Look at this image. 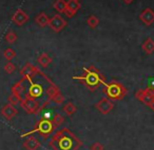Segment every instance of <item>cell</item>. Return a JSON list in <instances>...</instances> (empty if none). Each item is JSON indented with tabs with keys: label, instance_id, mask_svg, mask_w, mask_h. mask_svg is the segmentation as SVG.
<instances>
[{
	"label": "cell",
	"instance_id": "obj_29",
	"mask_svg": "<svg viewBox=\"0 0 154 150\" xmlns=\"http://www.w3.org/2000/svg\"><path fill=\"white\" fill-rule=\"evenodd\" d=\"M90 150H105V147L101 143L99 142H95L90 146Z\"/></svg>",
	"mask_w": 154,
	"mask_h": 150
},
{
	"label": "cell",
	"instance_id": "obj_8",
	"mask_svg": "<svg viewBox=\"0 0 154 150\" xmlns=\"http://www.w3.org/2000/svg\"><path fill=\"white\" fill-rule=\"evenodd\" d=\"M114 108V104L112 101H110L108 98H103L98 103L96 104V109H98L99 112L103 114H108Z\"/></svg>",
	"mask_w": 154,
	"mask_h": 150
},
{
	"label": "cell",
	"instance_id": "obj_25",
	"mask_svg": "<svg viewBox=\"0 0 154 150\" xmlns=\"http://www.w3.org/2000/svg\"><path fill=\"white\" fill-rule=\"evenodd\" d=\"M3 57H5V59L8 60V61H12V60H13L14 58L16 57L15 51H14L13 49H5V51H3Z\"/></svg>",
	"mask_w": 154,
	"mask_h": 150
},
{
	"label": "cell",
	"instance_id": "obj_22",
	"mask_svg": "<svg viewBox=\"0 0 154 150\" xmlns=\"http://www.w3.org/2000/svg\"><path fill=\"white\" fill-rule=\"evenodd\" d=\"M5 41H7L9 44H13L17 41V35L15 34V32L13 31H9L5 35Z\"/></svg>",
	"mask_w": 154,
	"mask_h": 150
},
{
	"label": "cell",
	"instance_id": "obj_28",
	"mask_svg": "<svg viewBox=\"0 0 154 150\" xmlns=\"http://www.w3.org/2000/svg\"><path fill=\"white\" fill-rule=\"evenodd\" d=\"M5 70L7 74H13V72L16 70V65L14 63H12L11 61H9L5 65Z\"/></svg>",
	"mask_w": 154,
	"mask_h": 150
},
{
	"label": "cell",
	"instance_id": "obj_34",
	"mask_svg": "<svg viewBox=\"0 0 154 150\" xmlns=\"http://www.w3.org/2000/svg\"><path fill=\"white\" fill-rule=\"evenodd\" d=\"M153 100H154V97H153Z\"/></svg>",
	"mask_w": 154,
	"mask_h": 150
},
{
	"label": "cell",
	"instance_id": "obj_5",
	"mask_svg": "<svg viewBox=\"0 0 154 150\" xmlns=\"http://www.w3.org/2000/svg\"><path fill=\"white\" fill-rule=\"evenodd\" d=\"M20 105L24 109V111L26 113L30 114H36L40 111V105H39V102L37 101L34 98L29 97L28 95H26L24 99L21 100L20 102Z\"/></svg>",
	"mask_w": 154,
	"mask_h": 150
},
{
	"label": "cell",
	"instance_id": "obj_17",
	"mask_svg": "<svg viewBox=\"0 0 154 150\" xmlns=\"http://www.w3.org/2000/svg\"><path fill=\"white\" fill-rule=\"evenodd\" d=\"M35 22H36L40 28H45V26L49 25L50 18L48 17V15L45 13H40L35 18Z\"/></svg>",
	"mask_w": 154,
	"mask_h": 150
},
{
	"label": "cell",
	"instance_id": "obj_1",
	"mask_svg": "<svg viewBox=\"0 0 154 150\" xmlns=\"http://www.w3.org/2000/svg\"><path fill=\"white\" fill-rule=\"evenodd\" d=\"M49 145L53 150H78L82 142L70 129L62 128L54 133Z\"/></svg>",
	"mask_w": 154,
	"mask_h": 150
},
{
	"label": "cell",
	"instance_id": "obj_27",
	"mask_svg": "<svg viewBox=\"0 0 154 150\" xmlns=\"http://www.w3.org/2000/svg\"><path fill=\"white\" fill-rule=\"evenodd\" d=\"M52 101L54 102V103L58 104V105H60V104H62L64 102V97L62 96V93H60V90L58 91L57 93H56L55 96L53 97V99H52Z\"/></svg>",
	"mask_w": 154,
	"mask_h": 150
},
{
	"label": "cell",
	"instance_id": "obj_20",
	"mask_svg": "<svg viewBox=\"0 0 154 150\" xmlns=\"http://www.w3.org/2000/svg\"><path fill=\"white\" fill-rule=\"evenodd\" d=\"M54 9L59 14L64 13V11L66 9V1H64V0H56L55 3H54Z\"/></svg>",
	"mask_w": 154,
	"mask_h": 150
},
{
	"label": "cell",
	"instance_id": "obj_21",
	"mask_svg": "<svg viewBox=\"0 0 154 150\" xmlns=\"http://www.w3.org/2000/svg\"><path fill=\"white\" fill-rule=\"evenodd\" d=\"M63 111L66 112L68 116H72V114H74L75 112L77 111V108L72 102H68V103L63 106Z\"/></svg>",
	"mask_w": 154,
	"mask_h": 150
},
{
	"label": "cell",
	"instance_id": "obj_9",
	"mask_svg": "<svg viewBox=\"0 0 154 150\" xmlns=\"http://www.w3.org/2000/svg\"><path fill=\"white\" fill-rule=\"evenodd\" d=\"M29 19H30L29 15L26 13H24L21 9H18L17 11L14 13L13 17H12L13 22L18 26H22L24 23H26V22L29 21Z\"/></svg>",
	"mask_w": 154,
	"mask_h": 150
},
{
	"label": "cell",
	"instance_id": "obj_31",
	"mask_svg": "<svg viewBox=\"0 0 154 150\" xmlns=\"http://www.w3.org/2000/svg\"><path fill=\"white\" fill-rule=\"evenodd\" d=\"M134 0H124V2L127 3V4H130V3H132Z\"/></svg>",
	"mask_w": 154,
	"mask_h": 150
},
{
	"label": "cell",
	"instance_id": "obj_11",
	"mask_svg": "<svg viewBox=\"0 0 154 150\" xmlns=\"http://www.w3.org/2000/svg\"><path fill=\"white\" fill-rule=\"evenodd\" d=\"M79 9H80V2H78L76 0H69L68 2H66V9L64 11V14L68 17L71 18L79 11Z\"/></svg>",
	"mask_w": 154,
	"mask_h": 150
},
{
	"label": "cell",
	"instance_id": "obj_32",
	"mask_svg": "<svg viewBox=\"0 0 154 150\" xmlns=\"http://www.w3.org/2000/svg\"><path fill=\"white\" fill-rule=\"evenodd\" d=\"M149 107L151 108V109H152V110H153V111H154V100H153V101H152V103H151V104H150V105H149Z\"/></svg>",
	"mask_w": 154,
	"mask_h": 150
},
{
	"label": "cell",
	"instance_id": "obj_4",
	"mask_svg": "<svg viewBox=\"0 0 154 150\" xmlns=\"http://www.w3.org/2000/svg\"><path fill=\"white\" fill-rule=\"evenodd\" d=\"M53 130H54V125H53V123H52V120L42 118L38 123H37L36 126H35V128L33 129V130L24 133V134H22L21 137H28V135L32 134V133L39 132L40 135H42L45 139H47V137L53 132Z\"/></svg>",
	"mask_w": 154,
	"mask_h": 150
},
{
	"label": "cell",
	"instance_id": "obj_13",
	"mask_svg": "<svg viewBox=\"0 0 154 150\" xmlns=\"http://www.w3.org/2000/svg\"><path fill=\"white\" fill-rule=\"evenodd\" d=\"M31 86L29 88V91L26 93L28 95L29 97L31 98H34V99H37V98L41 97L42 96V93H43V88L40 84H37V83H33L31 81Z\"/></svg>",
	"mask_w": 154,
	"mask_h": 150
},
{
	"label": "cell",
	"instance_id": "obj_26",
	"mask_svg": "<svg viewBox=\"0 0 154 150\" xmlns=\"http://www.w3.org/2000/svg\"><path fill=\"white\" fill-rule=\"evenodd\" d=\"M21 100H22V98L20 97V96H17V95H15V93H11L9 99H8V101H9L10 104L16 106L17 104H19L20 102H21Z\"/></svg>",
	"mask_w": 154,
	"mask_h": 150
},
{
	"label": "cell",
	"instance_id": "obj_6",
	"mask_svg": "<svg viewBox=\"0 0 154 150\" xmlns=\"http://www.w3.org/2000/svg\"><path fill=\"white\" fill-rule=\"evenodd\" d=\"M40 72H41L36 66H34L31 63H26V65L20 69V75L22 76V79L28 80L29 82H31L32 79L34 78V77H36L38 74H40Z\"/></svg>",
	"mask_w": 154,
	"mask_h": 150
},
{
	"label": "cell",
	"instance_id": "obj_7",
	"mask_svg": "<svg viewBox=\"0 0 154 150\" xmlns=\"http://www.w3.org/2000/svg\"><path fill=\"white\" fill-rule=\"evenodd\" d=\"M66 21L62 18L61 15L57 14V15H54V17H52L50 19L49 26L52 28V31H54L55 33H59L66 28Z\"/></svg>",
	"mask_w": 154,
	"mask_h": 150
},
{
	"label": "cell",
	"instance_id": "obj_19",
	"mask_svg": "<svg viewBox=\"0 0 154 150\" xmlns=\"http://www.w3.org/2000/svg\"><path fill=\"white\" fill-rule=\"evenodd\" d=\"M52 61H53V60H52V58L45 53H42L38 57V63L40 64L42 67H48V66L52 63Z\"/></svg>",
	"mask_w": 154,
	"mask_h": 150
},
{
	"label": "cell",
	"instance_id": "obj_14",
	"mask_svg": "<svg viewBox=\"0 0 154 150\" xmlns=\"http://www.w3.org/2000/svg\"><path fill=\"white\" fill-rule=\"evenodd\" d=\"M24 149L26 150H37L39 147H40V142L34 137H30L23 142L22 144Z\"/></svg>",
	"mask_w": 154,
	"mask_h": 150
},
{
	"label": "cell",
	"instance_id": "obj_30",
	"mask_svg": "<svg viewBox=\"0 0 154 150\" xmlns=\"http://www.w3.org/2000/svg\"><path fill=\"white\" fill-rule=\"evenodd\" d=\"M143 91H145V93L147 96H149V97H154V87L153 86H149L147 87V88L143 89Z\"/></svg>",
	"mask_w": 154,
	"mask_h": 150
},
{
	"label": "cell",
	"instance_id": "obj_2",
	"mask_svg": "<svg viewBox=\"0 0 154 150\" xmlns=\"http://www.w3.org/2000/svg\"><path fill=\"white\" fill-rule=\"evenodd\" d=\"M74 79L84 81L85 85L92 91L98 88V86L100 84L106 82L105 76H103L99 72V70L94 66H89L88 68H85L84 75L80 77H74Z\"/></svg>",
	"mask_w": 154,
	"mask_h": 150
},
{
	"label": "cell",
	"instance_id": "obj_12",
	"mask_svg": "<svg viewBox=\"0 0 154 150\" xmlns=\"http://www.w3.org/2000/svg\"><path fill=\"white\" fill-rule=\"evenodd\" d=\"M139 19H140V21L143 22V24H146L147 26L151 25L154 22V12L152 11L150 7L143 10L140 13V15H139Z\"/></svg>",
	"mask_w": 154,
	"mask_h": 150
},
{
	"label": "cell",
	"instance_id": "obj_24",
	"mask_svg": "<svg viewBox=\"0 0 154 150\" xmlns=\"http://www.w3.org/2000/svg\"><path fill=\"white\" fill-rule=\"evenodd\" d=\"M64 122V118L59 113L54 114L53 119H52V123H53L54 127H59L60 125H62V123Z\"/></svg>",
	"mask_w": 154,
	"mask_h": 150
},
{
	"label": "cell",
	"instance_id": "obj_33",
	"mask_svg": "<svg viewBox=\"0 0 154 150\" xmlns=\"http://www.w3.org/2000/svg\"><path fill=\"white\" fill-rule=\"evenodd\" d=\"M76 1H78V2H79V1H80V0H76Z\"/></svg>",
	"mask_w": 154,
	"mask_h": 150
},
{
	"label": "cell",
	"instance_id": "obj_3",
	"mask_svg": "<svg viewBox=\"0 0 154 150\" xmlns=\"http://www.w3.org/2000/svg\"><path fill=\"white\" fill-rule=\"evenodd\" d=\"M103 91L108 96L109 99L112 100H122L128 93L126 87L122 83L116 82V81H113V82L105 85Z\"/></svg>",
	"mask_w": 154,
	"mask_h": 150
},
{
	"label": "cell",
	"instance_id": "obj_15",
	"mask_svg": "<svg viewBox=\"0 0 154 150\" xmlns=\"http://www.w3.org/2000/svg\"><path fill=\"white\" fill-rule=\"evenodd\" d=\"M135 98H136L137 100H139L140 102H143V103L147 106H149L150 104L152 103V101H153V98L146 95L143 89H138V90L135 93Z\"/></svg>",
	"mask_w": 154,
	"mask_h": 150
},
{
	"label": "cell",
	"instance_id": "obj_23",
	"mask_svg": "<svg viewBox=\"0 0 154 150\" xmlns=\"http://www.w3.org/2000/svg\"><path fill=\"white\" fill-rule=\"evenodd\" d=\"M87 23H88V25L90 26L91 28H96L99 24V20L96 16L91 15L90 17L88 18V20H87Z\"/></svg>",
	"mask_w": 154,
	"mask_h": 150
},
{
	"label": "cell",
	"instance_id": "obj_10",
	"mask_svg": "<svg viewBox=\"0 0 154 150\" xmlns=\"http://www.w3.org/2000/svg\"><path fill=\"white\" fill-rule=\"evenodd\" d=\"M17 113H18V110L16 109V107L10 103L5 105L2 107V109H1V114H2L5 120H8V121H11L13 118H15V116H17Z\"/></svg>",
	"mask_w": 154,
	"mask_h": 150
},
{
	"label": "cell",
	"instance_id": "obj_16",
	"mask_svg": "<svg viewBox=\"0 0 154 150\" xmlns=\"http://www.w3.org/2000/svg\"><path fill=\"white\" fill-rule=\"evenodd\" d=\"M141 49L147 55H151L154 53V40L152 38H148L145 40V42L141 44Z\"/></svg>",
	"mask_w": 154,
	"mask_h": 150
},
{
	"label": "cell",
	"instance_id": "obj_18",
	"mask_svg": "<svg viewBox=\"0 0 154 150\" xmlns=\"http://www.w3.org/2000/svg\"><path fill=\"white\" fill-rule=\"evenodd\" d=\"M24 79H22L21 81H19V82H17L16 84L13 85V87H12V93H15V95L17 96H20L21 97L22 93L24 91V85H23V82H24Z\"/></svg>",
	"mask_w": 154,
	"mask_h": 150
}]
</instances>
